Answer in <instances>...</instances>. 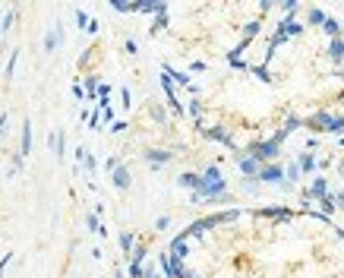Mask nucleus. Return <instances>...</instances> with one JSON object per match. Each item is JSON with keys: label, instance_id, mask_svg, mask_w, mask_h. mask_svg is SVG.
Wrapping results in <instances>:
<instances>
[{"label": "nucleus", "instance_id": "f257e3e1", "mask_svg": "<svg viewBox=\"0 0 344 278\" xmlns=\"http://www.w3.org/2000/svg\"><path fill=\"white\" fill-rule=\"evenodd\" d=\"M19 155H22V158L32 155V120H29V117L22 120V142H19Z\"/></svg>", "mask_w": 344, "mask_h": 278}, {"label": "nucleus", "instance_id": "f03ea898", "mask_svg": "<svg viewBox=\"0 0 344 278\" xmlns=\"http://www.w3.org/2000/svg\"><path fill=\"white\" fill-rule=\"evenodd\" d=\"M48 145L54 149V155H57V158H63V152H66V136H63V130H51Z\"/></svg>", "mask_w": 344, "mask_h": 278}, {"label": "nucleus", "instance_id": "7ed1b4c3", "mask_svg": "<svg viewBox=\"0 0 344 278\" xmlns=\"http://www.w3.org/2000/svg\"><path fill=\"white\" fill-rule=\"evenodd\" d=\"M60 44H63V25L57 22L48 35H44V51H54V48H60Z\"/></svg>", "mask_w": 344, "mask_h": 278}, {"label": "nucleus", "instance_id": "20e7f679", "mask_svg": "<svg viewBox=\"0 0 344 278\" xmlns=\"http://www.w3.org/2000/svg\"><path fill=\"white\" fill-rule=\"evenodd\" d=\"M19 54H22V51L16 48V51H10V57H6V70H3V76H6V79H10V76H13V70H16V60H19Z\"/></svg>", "mask_w": 344, "mask_h": 278}, {"label": "nucleus", "instance_id": "39448f33", "mask_svg": "<svg viewBox=\"0 0 344 278\" xmlns=\"http://www.w3.org/2000/svg\"><path fill=\"white\" fill-rule=\"evenodd\" d=\"M114 183H117V187H126V183H130V174H126L123 168H117L114 171Z\"/></svg>", "mask_w": 344, "mask_h": 278}, {"label": "nucleus", "instance_id": "423d86ee", "mask_svg": "<svg viewBox=\"0 0 344 278\" xmlns=\"http://www.w3.org/2000/svg\"><path fill=\"white\" fill-rule=\"evenodd\" d=\"M89 22H92L89 13H85V10H76V25H79V29H89Z\"/></svg>", "mask_w": 344, "mask_h": 278}, {"label": "nucleus", "instance_id": "0eeeda50", "mask_svg": "<svg viewBox=\"0 0 344 278\" xmlns=\"http://www.w3.org/2000/svg\"><path fill=\"white\" fill-rule=\"evenodd\" d=\"M85 228H92L95 234L101 231V221H98V215H95V212H92V215H85Z\"/></svg>", "mask_w": 344, "mask_h": 278}, {"label": "nucleus", "instance_id": "6e6552de", "mask_svg": "<svg viewBox=\"0 0 344 278\" xmlns=\"http://www.w3.org/2000/svg\"><path fill=\"white\" fill-rule=\"evenodd\" d=\"M98 89H101V85H98V76H85V92L92 95V92H98Z\"/></svg>", "mask_w": 344, "mask_h": 278}, {"label": "nucleus", "instance_id": "1a4fd4ad", "mask_svg": "<svg viewBox=\"0 0 344 278\" xmlns=\"http://www.w3.org/2000/svg\"><path fill=\"white\" fill-rule=\"evenodd\" d=\"M139 3H126V0H114V10H120V13H126V10H136Z\"/></svg>", "mask_w": 344, "mask_h": 278}, {"label": "nucleus", "instance_id": "9d476101", "mask_svg": "<svg viewBox=\"0 0 344 278\" xmlns=\"http://www.w3.org/2000/svg\"><path fill=\"white\" fill-rule=\"evenodd\" d=\"M148 161H167V158H171V155H167V152H148Z\"/></svg>", "mask_w": 344, "mask_h": 278}, {"label": "nucleus", "instance_id": "9b49d317", "mask_svg": "<svg viewBox=\"0 0 344 278\" xmlns=\"http://www.w3.org/2000/svg\"><path fill=\"white\" fill-rule=\"evenodd\" d=\"M133 243H136V237H133V234H123V237H120V247H123L126 253H130V247H133Z\"/></svg>", "mask_w": 344, "mask_h": 278}, {"label": "nucleus", "instance_id": "f8f14e48", "mask_svg": "<svg viewBox=\"0 0 344 278\" xmlns=\"http://www.w3.org/2000/svg\"><path fill=\"white\" fill-rule=\"evenodd\" d=\"M6 123H10V114H6V111H3V114H0V136L6 133Z\"/></svg>", "mask_w": 344, "mask_h": 278}, {"label": "nucleus", "instance_id": "ddd939ff", "mask_svg": "<svg viewBox=\"0 0 344 278\" xmlns=\"http://www.w3.org/2000/svg\"><path fill=\"white\" fill-rule=\"evenodd\" d=\"M262 177H265V180H275V177H278V168H265V171H262Z\"/></svg>", "mask_w": 344, "mask_h": 278}, {"label": "nucleus", "instance_id": "4468645a", "mask_svg": "<svg viewBox=\"0 0 344 278\" xmlns=\"http://www.w3.org/2000/svg\"><path fill=\"white\" fill-rule=\"evenodd\" d=\"M73 95H76V98H79V101H82V98H85V89H82V85H79V82H76V85H73Z\"/></svg>", "mask_w": 344, "mask_h": 278}, {"label": "nucleus", "instance_id": "2eb2a0df", "mask_svg": "<svg viewBox=\"0 0 344 278\" xmlns=\"http://www.w3.org/2000/svg\"><path fill=\"white\" fill-rule=\"evenodd\" d=\"M82 164H85V171H89V174L95 171V158H92V155H85V161H82Z\"/></svg>", "mask_w": 344, "mask_h": 278}, {"label": "nucleus", "instance_id": "dca6fc26", "mask_svg": "<svg viewBox=\"0 0 344 278\" xmlns=\"http://www.w3.org/2000/svg\"><path fill=\"white\" fill-rule=\"evenodd\" d=\"M0 32H3V29H0Z\"/></svg>", "mask_w": 344, "mask_h": 278}]
</instances>
